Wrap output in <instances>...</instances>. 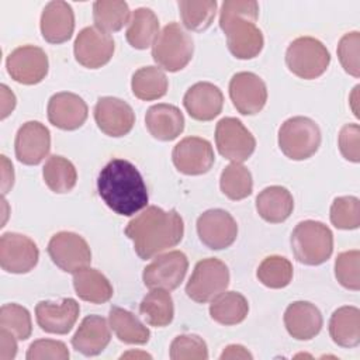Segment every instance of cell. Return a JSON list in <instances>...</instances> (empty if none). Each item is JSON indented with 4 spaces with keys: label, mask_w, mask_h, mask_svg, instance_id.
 I'll use <instances>...</instances> for the list:
<instances>
[{
    "label": "cell",
    "mask_w": 360,
    "mask_h": 360,
    "mask_svg": "<svg viewBox=\"0 0 360 360\" xmlns=\"http://www.w3.org/2000/svg\"><path fill=\"white\" fill-rule=\"evenodd\" d=\"M183 233L184 225L180 214L176 210L165 211L156 205L146 207L125 228V235L134 242V249L142 260L174 248L183 239Z\"/></svg>",
    "instance_id": "6da1fadb"
},
{
    "label": "cell",
    "mask_w": 360,
    "mask_h": 360,
    "mask_svg": "<svg viewBox=\"0 0 360 360\" xmlns=\"http://www.w3.org/2000/svg\"><path fill=\"white\" fill-rule=\"evenodd\" d=\"M97 191L115 214L132 217L146 208L149 195L142 174L129 160L112 159L100 172Z\"/></svg>",
    "instance_id": "7a4b0ae2"
},
{
    "label": "cell",
    "mask_w": 360,
    "mask_h": 360,
    "mask_svg": "<svg viewBox=\"0 0 360 360\" xmlns=\"http://www.w3.org/2000/svg\"><path fill=\"white\" fill-rule=\"evenodd\" d=\"M259 4L255 0H225L219 13V27L226 35L229 52L238 59L256 58L264 38L256 25Z\"/></svg>",
    "instance_id": "3957f363"
},
{
    "label": "cell",
    "mask_w": 360,
    "mask_h": 360,
    "mask_svg": "<svg viewBox=\"0 0 360 360\" xmlns=\"http://www.w3.org/2000/svg\"><path fill=\"white\" fill-rule=\"evenodd\" d=\"M290 240L294 257L307 266L325 263L333 252V233L319 221H301L295 225Z\"/></svg>",
    "instance_id": "277c9868"
},
{
    "label": "cell",
    "mask_w": 360,
    "mask_h": 360,
    "mask_svg": "<svg viewBox=\"0 0 360 360\" xmlns=\"http://www.w3.org/2000/svg\"><path fill=\"white\" fill-rule=\"evenodd\" d=\"M193 52V38L179 22L165 25L152 45L153 60L160 69L167 72L184 69L191 60Z\"/></svg>",
    "instance_id": "5b68a950"
},
{
    "label": "cell",
    "mask_w": 360,
    "mask_h": 360,
    "mask_svg": "<svg viewBox=\"0 0 360 360\" xmlns=\"http://www.w3.org/2000/svg\"><path fill=\"white\" fill-rule=\"evenodd\" d=\"M321 129L308 117H291L278 129V146L291 160H305L316 153L321 145Z\"/></svg>",
    "instance_id": "8992f818"
},
{
    "label": "cell",
    "mask_w": 360,
    "mask_h": 360,
    "mask_svg": "<svg viewBox=\"0 0 360 360\" xmlns=\"http://www.w3.org/2000/svg\"><path fill=\"white\" fill-rule=\"evenodd\" d=\"M285 63L288 70L297 77L312 80L326 72L330 63V53L319 39L300 37L288 45Z\"/></svg>",
    "instance_id": "52a82bcc"
},
{
    "label": "cell",
    "mask_w": 360,
    "mask_h": 360,
    "mask_svg": "<svg viewBox=\"0 0 360 360\" xmlns=\"http://www.w3.org/2000/svg\"><path fill=\"white\" fill-rule=\"evenodd\" d=\"M229 284L228 266L217 257L200 260L186 285L188 298L198 304H205L226 290Z\"/></svg>",
    "instance_id": "ba28073f"
},
{
    "label": "cell",
    "mask_w": 360,
    "mask_h": 360,
    "mask_svg": "<svg viewBox=\"0 0 360 360\" xmlns=\"http://www.w3.org/2000/svg\"><path fill=\"white\" fill-rule=\"evenodd\" d=\"M215 145L221 156L242 163L255 152L256 139L240 120L225 117L215 127Z\"/></svg>",
    "instance_id": "9c48e42d"
},
{
    "label": "cell",
    "mask_w": 360,
    "mask_h": 360,
    "mask_svg": "<svg viewBox=\"0 0 360 360\" xmlns=\"http://www.w3.org/2000/svg\"><path fill=\"white\" fill-rule=\"evenodd\" d=\"M52 262L66 273H76L91 262V250L83 236L69 231L55 233L48 243Z\"/></svg>",
    "instance_id": "30bf717a"
},
{
    "label": "cell",
    "mask_w": 360,
    "mask_h": 360,
    "mask_svg": "<svg viewBox=\"0 0 360 360\" xmlns=\"http://www.w3.org/2000/svg\"><path fill=\"white\" fill-rule=\"evenodd\" d=\"M39 259L37 243L17 232H6L0 238V266L7 273L24 274L31 271Z\"/></svg>",
    "instance_id": "8fae6325"
},
{
    "label": "cell",
    "mask_w": 360,
    "mask_h": 360,
    "mask_svg": "<svg viewBox=\"0 0 360 360\" xmlns=\"http://www.w3.org/2000/svg\"><path fill=\"white\" fill-rule=\"evenodd\" d=\"M188 269L187 256L180 250L159 255L149 263L142 273L143 284L148 288H177L186 277Z\"/></svg>",
    "instance_id": "7c38bea8"
},
{
    "label": "cell",
    "mask_w": 360,
    "mask_h": 360,
    "mask_svg": "<svg viewBox=\"0 0 360 360\" xmlns=\"http://www.w3.org/2000/svg\"><path fill=\"white\" fill-rule=\"evenodd\" d=\"M6 68L14 82L31 86L45 79L49 62L42 48L22 45L10 52L6 60Z\"/></svg>",
    "instance_id": "4fadbf2b"
},
{
    "label": "cell",
    "mask_w": 360,
    "mask_h": 360,
    "mask_svg": "<svg viewBox=\"0 0 360 360\" xmlns=\"http://www.w3.org/2000/svg\"><path fill=\"white\" fill-rule=\"evenodd\" d=\"M197 233L208 249L221 250L236 240L238 224L228 211L212 208L197 218Z\"/></svg>",
    "instance_id": "5bb4252c"
},
{
    "label": "cell",
    "mask_w": 360,
    "mask_h": 360,
    "mask_svg": "<svg viewBox=\"0 0 360 360\" xmlns=\"http://www.w3.org/2000/svg\"><path fill=\"white\" fill-rule=\"evenodd\" d=\"M115 45L110 34L103 32L97 27L83 28L73 45L76 60L89 69H98L110 62Z\"/></svg>",
    "instance_id": "9a60e30c"
},
{
    "label": "cell",
    "mask_w": 360,
    "mask_h": 360,
    "mask_svg": "<svg viewBox=\"0 0 360 360\" xmlns=\"http://www.w3.org/2000/svg\"><path fill=\"white\" fill-rule=\"evenodd\" d=\"M229 97L238 112L255 115L266 105L267 87L256 73L238 72L229 82Z\"/></svg>",
    "instance_id": "2e32d148"
},
{
    "label": "cell",
    "mask_w": 360,
    "mask_h": 360,
    "mask_svg": "<svg viewBox=\"0 0 360 360\" xmlns=\"http://www.w3.org/2000/svg\"><path fill=\"white\" fill-rule=\"evenodd\" d=\"M172 160L176 169L187 176H200L207 173L215 160L212 145L200 136L183 138L172 152Z\"/></svg>",
    "instance_id": "e0dca14e"
},
{
    "label": "cell",
    "mask_w": 360,
    "mask_h": 360,
    "mask_svg": "<svg viewBox=\"0 0 360 360\" xmlns=\"http://www.w3.org/2000/svg\"><path fill=\"white\" fill-rule=\"evenodd\" d=\"M94 120L101 132L120 138L131 132L135 124L132 107L117 97H100L94 105Z\"/></svg>",
    "instance_id": "ac0fdd59"
},
{
    "label": "cell",
    "mask_w": 360,
    "mask_h": 360,
    "mask_svg": "<svg viewBox=\"0 0 360 360\" xmlns=\"http://www.w3.org/2000/svg\"><path fill=\"white\" fill-rule=\"evenodd\" d=\"M51 132L39 121H27L22 124L14 141L15 158L22 165H39L49 153Z\"/></svg>",
    "instance_id": "d6986e66"
},
{
    "label": "cell",
    "mask_w": 360,
    "mask_h": 360,
    "mask_svg": "<svg viewBox=\"0 0 360 360\" xmlns=\"http://www.w3.org/2000/svg\"><path fill=\"white\" fill-rule=\"evenodd\" d=\"M80 307L73 298H63L60 302L39 301L35 307L38 326L53 335H66L75 326L79 318Z\"/></svg>",
    "instance_id": "ffe728a7"
},
{
    "label": "cell",
    "mask_w": 360,
    "mask_h": 360,
    "mask_svg": "<svg viewBox=\"0 0 360 360\" xmlns=\"http://www.w3.org/2000/svg\"><path fill=\"white\" fill-rule=\"evenodd\" d=\"M46 114L53 127L63 131H75L86 122L89 108L80 96L60 91L49 98Z\"/></svg>",
    "instance_id": "44dd1931"
},
{
    "label": "cell",
    "mask_w": 360,
    "mask_h": 360,
    "mask_svg": "<svg viewBox=\"0 0 360 360\" xmlns=\"http://www.w3.org/2000/svg\"><path fill=\"white\" fill-rule=\"evenodd\" d=\"M183 104L191 118L211 121L222 111L224 94L218 86L210 82H198L186 91Z\"/></svg>",
    "instance_id": "7402d4cb"
},
{
    "label": "cell",
    "mask_w": 360,
    "mask_h": 360,
    "mask_svg": "<svg viewBox=\"0 0 360 360\" xmlns=\"http://www.w3.org/2000/svg\"><path fill=\"white\" fill-rule=\"evenodd\" d=\"M41 34L49 44H63L75 31V14L66 1H49L41 14Z\"/></svg>",
    "instance_id": "603a6c76"
},
{
    "label": "cell",
    "mask_w": 360,
    "mask_h": 360,
    "mask_svg": "<svg viewBox=\"0 0 360 360\" xmlns=\"http://www.w3.org/2000/svg\"><path fill=\"white\" fill-rule=\"evenodd\" d=\"M284 325L290 336L297 340L315 338L323 325L321 311L309 301H295L284 312Z\"/></svg>",
    "instance_id": "cb8c5ba5"
},
{
    "label": "cell",
    "mask_w": 360,
    "mask_h": 360,
    "mask_svg": "<svg viewBox=\"0 0 360 360\" xmlns=\"http://www.w3.org/2000/svg\"><path fill=\"white\" fill-rule=\"evenodd\" d=\"M110 340L111 332L107 319L100 315H87L75 332L72 346L84 356H97L108 346Z\"/></svg>",
    "instance_id": "d4e9b609"
},
{
    "label": "cell",
    "mask_w": 360,
    "mask_h": 360,
    "mask_svg": "<svg viewBox=\"0 0 360 360\" xmlns=\"http://www.w3.org/2000/svg\"><path fill=\"white\" fill-rule=\"evenodd\" d=\"M145 124L155 139L169 142L183 132L184 117L176 105L160 103L148 108Z\"/></svg>",
    "instance_id": "484cf974"
},
{
    "label": "cell",
    "mask_w": 360,
    "mask_h": 360,
    "mask_svg": "<svg viewBox=\"0 0 360 360\" xmlns=\"http://www.w3.org/2000/svg\"><path fill=\"white\" fill-rule=\"evenodd\" d=\"M257 214L270 224L284 222L294 210V198L283 186H269L256 197Z\"/></svg>",
    "instance_id": "4316f807"
},
{
    "label": "cell",
    "mask_w": 360,
    "mask_h": 360,
    "mask_svg": "<svg viewBox=\"0 0 360 360\" xmlns=\"http://www.w3.org/2000/svg\"><path fill=\"white\" fill-rule=\"evenodd\" d=\"M329 335L340 347H356L360 343V309L345 305L333 311L329 319Z\"/></svg>",
    "instance_id": "83f0119b"
},
{
    "label": "cell",
    "mask_w": 360,
    "mask_h": 360,
    "mask_svg": "<svg viewBox=\"0 0 360 360\" xmlns=\"http://www.w3.org/2000/svg\"><path fill=\"white\" fill-rule=\"evenodd\" d=\"M73 287L79 298L91 304H104L112 297V285L108 278L89 266L73 273Z\"/></svg>",
    "instance_id": "f1b7e54d"
},
{
    "label": "cell",
    "mask_w": 360,
    "mask_h": 360,
    "mask_svg": "<svg viewBox=\"0 0 360 360\" xmlns=\"http://www.w3.org/2000/svg\"><path fill=\"white\" fill-rule=\"evenodd\" d=\"M159 35V20L148 7H139L132 11L125 37L128 44L135 49H146L153 45Z\"/></svg>",
    "instance_id": "f546056e"
},
{
    "label": "cell",
    "mask_w": 360,
    "mask_h": 360,
    "mask_svg": "<svg viewBox=\"0 0 360 360\" xmlns=\"http://www.w3.org/2000/svg\"><path fill=\"white\" fill-rule=\"evenodd\" d=\"M248 300L236 291H222L211 300L210 315L211 318L225 326L238 325L248 316Z\"/></svg>",
    "instance_id": "4dcf8cb0"
},
{
    "label": "cell",
    "mask_w": 360,
    "mask_h": 360,
    "mask_svg": "<svg viewBox=\"0 0 360 360\" xmlns=\"http://www.w3.org/2000/svg\"><path fill=\"white\" fill-rule=\"evenodd\" d=\"M108 323L118 340L124 343L145 345L149 342V329L138 319V316L124 308L111 307L108 314Z\"/></svg>",
    "instance_id": "1f68e13d"
},
{
    "label": "cell",
    "mask_w": 360,
    "mask_h": 360,
    "mask_svg": "<svg viewBox=\"0 0 360 360\" xmlns=\"http://www.w3.org/2000/svg\"><path fill=\"white\" fill-rule=\"evenodd\" d=\"M139 312L148 325L155 328L167 326L174 316L173 298L169 290L150 288L139 304Z\"/></svg>",
    "instance_id": "d6a6232c"
},
{
    "label": "cell",
    "mask_w": 360,
    "mask_h": 360,
    "mask_svg": "<svg viewBox=\"0 0 360 360\" xmlns=\"http://www.w3.org/2000/svg\"><path fill=\"white\" fill-rule=\"evenodd\" d=\"M169 80L165 72L158 66L139 68L131 80V89L136 98L152 101L162 98L167 93Z\"/></svg>",
    "instance_id": "836d02e7"
},
{
    "label": "cell",
    "mask_w": 360,
    "mask_h": 360,
    "mask_svg": "<svg viewBox=\"0 0 360 360\" xmlns=\"http://www.w3.org/2000/svg\"><path fill=\"white\" fill-rule=\"evenodd\" d=\"M42 176L48 188L56 194L72 191L77 181L76 167L70 160L60 155H53L46 160Z\"/></svg>",
    "instance_id": "e575fe53"
},
{
    "label": "cell",
    "mask_w": 360,
    "mask_h": 360,
    "mask_svg": "<svg viewBox=\"0 0 360 360\" xmlns=\"http://www.w3.org/2000/svg\"><path fill=\"white\" fill-rule=\"evenodd\" d=\"M129 7L122 0H98L93 4L94 25L103 32H117L129 22Z\"/></svg>",
    "instance_id": "d590c367"
},
{
    "label": "cell",
    "mask_w": 360,
    "mask_h": 360,
    "mask_svg": "<svg viewBox=\"0 0 360 360\" xmlns=\"http://www.w3.org/2000/svg\"><path fill=\"white\" fill-rule=\"evenodd\" d=\"M221 191L233 201L243 200L252 194L253 190V179L252 173L242 163L232 162L228 165L219 179Z\"/></svg>",
    "instance_id": "8d00e7d4"
},
{
    "label": "cell",
    "mask_w": 360,
    "mask_h": 360,
    "mask_svg": "<svg viewBox=\"0 0 360 360\" xmlns=\"http://www.w3.org/2000/svg\"><path fill=\"white\" fill-rule=\"evenodd\" d=\"M177 4L183 25L191 31L207 30L212 24L218 7L215 0H180Z\"/></svg>",
    "instance_id": "74e56055"
},
{
    "label": "cell",
    "mask_w": 360,
    "mask_h": 360,
    "mask_svg": "<svg viewBox=\"0 0 360 360\" xmlns=\"http://www.w3.org/2000/svg\"><path fill=\"white\" fill-rule=\"evenodd\" d=\"M256 276L269 288H284L292 280V264L283 256H267L259 264Z\"/></svg>",
    "instance_id": "f35d334b"
},
{
    "label": "cell",
    "mask_w": 360,
    "mask_h": 360,
    "mask_svg": "<svg viewBox=\"0 0 360 360\" xmlns=\"http://www.w3.org/2000/svg\"><path fill=\"white\" fill-rule=\"evenodd\" d=\"M1 329L13 333L18 340H25L32 333V322L30 311L18 304H4L0 309Z\"/></svg>",
    "instance_id": "ab89813d"
},
{
    "label": "cell",
    "mask_w": 360,
    "mask_h": 360,
    "mask_svg": "<svg viewBox=\"0 0 360 360\" xmlns=\"http://www.w3.org/2000/svg\"><path fill=\"white\" fill-rule=\"evenodd\" d=\"M329 217L338 229H357L360 225V200L353 195L335 198Z\"/></svg>",
    "instance_id": "60d3db41"
},
{
    "label": "cell",
    "mask_w": 360,
    "mask_h": 360,
    "mask_svg": "<svg viewBox=\"0 0 360 360\" xmlns=\"http://www.w3.org/2000/svg\"><path fill=\"white\" fill-rule=\"evenodd\" d=\"M360 252L357 249L342 252L335 260V277L347 290H360Z\"/></svg>",
    "instance_id": "b9f144b4"
},
{
    "label": "cell",
    "mask_w": 360,
    "mask_h": 360,
    "mask_svg": "<svg viewBox=\"0 0 360 360\" xmlns=\"http://www.w3.org/2000/svg\"><path fill=\"white\" fill-rule=\"evenodd\" d=\"M172 360H207V343L198 335H179L170 345Z\"/></svg>",
    "instance_id": "7bdbcfd3"
},
{
    "label": "cell",
    "mask_w": 360,
    "mask_h": 360,
    "mask_svg": "<svg viewBox=\"0 0 360 360\" xmlns=\"http://www.w3.org/2000/svg\"><path fill=\"white\" fill-rule=\"evenodd\" d=\"M359 46H360V34L359 31H352L345 34L338 44V58L345 69L353 77L360 76L359 65Z\"/></svg>",
    "instance_id": "ee69618b"
},
{
    "label": "cell",
    "mask_w": 360,
    "mask_h": 360,
    "mask_svg": "<svg viewBox=\"0 0 360 360\" xmlns=\"http://www.w3.org/2000/svg\"><path fill=\"white\" fill-rule=\"evenodd\" d=\"M25 357L27 360H42V359L68 360L69 350L66 345L60 340L38 339L30 345Z\"/></svg>",
    "instance_id": "f6af8a7d"
},
{
    "label": "cell",
    "mask_w": 360,
    "mask_h": 360,
    "mask_svg": "<svg viewBox=\"0 0 360 360\" xmlns=\"http://www.w3.org/2000/svg\"><path fill=\"white\" fill-rule=\"evenodd\" d=\"M342 156L353 163L360 162V127L359 124H346L342 127L338 138Z\"/></svg>",
    "instance_id": "bcb514c9"
},
{
    "label": "cell",
    "mask_w": 360,
    "mask_h": 360,
    "mask_svg": "<svg viewBox=\"0 0 360 360\" xmlns=\"http://www.w3.org/2000/svg\"><path fill=\"white\" fill-rule=\"evenodd\" d=\"M15 336L6 329H0V360H11L17 354Z\"/></svg>",
    "instance_id": "7dc6e473"
},
{
    "label": "cell",
    "mask_w": 360,
    "mask_h": 360,
    "mask_svg": "<svg viewBox=\"0 0 360 360\" xmlns=\"http://www.w3.org/2000/svg\"><path fill=\"white\" fill-rule=\"evenodd\" d=\"M0 158H1V191L3 194H7L14 183V170H13V165L8 162V159L4 155H1Z\"/></svg>",
    "instance_id": "c3c4849f"
},
{
    "label": "cell",
    "mask_w": 360,
    "mask_h": 360,
    "mask_svg": "<svg viewBox=\"0 0 360 360\" xmlns=\"http://www.w3.org/2000/svg\"><path fill=\"white\" fill-rule=\"evenodd\" d=\"M0 90H1V100H3L1 101V120H4L15 107V96L6 84H1Z\"/></svg>",
    "instance_id": "681fc988"
},
{
    "label": "cell",
    "mask_w": 360,
    "mask_h": 360,
    "mask_svg": "<svg viewBox=\"0 0 360 360\" xmlns=\"http://www.w3.org/2000/svg\"><path fill=\"white\" fill-rule=\"evenodd\" d=\"M219 359H249L252 360L253 356L248 352L246 347L240 346V345H229L224 349V352L221 353Z\"/></svg>",
    "instance_id": "f907efd6"
},
{
    "label": "cell",
    "mask_w": 360,
    "mask_h": 360,
    "mask_svg": "<svg viewBox=\"0 0 360 360\" xmlns=\"http://www.w3.org/2000/svg\"><path fill=\"white\" fill-rule=\"evenodd\" d=\"M124 357H146V359H152V356L148 354V353H135V352H128V353L121 356V359H124Z\"/></svg>",
    "instance_id": "816d5d0a"
}]
</instances>
